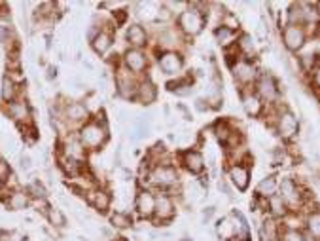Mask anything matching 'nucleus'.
<instances>
[{"label": "nucleus", "mask_w": 320, "mask_h": 241, "mask_svg": "<svg viewBox=\"0 0 320 241\" xmlns=\"http://www.w3.org/2000/svg\"><path fill=\"white\" fill-rule=\"evenodd\" d=\"M108 137H110L108 122H97L95 118H89V122H85L78 131V139L87 152L100 150L106 144Z\"/></svg>", "instance_id": "obj_1"}, {"label": "nucleus", "mask_w": 320, "mask_h": 241, "mask_svg": "<svg viewBox=\"0 0 320 241\" xmlns=\"http://www.w3.org/2000/svg\"><path fill=\"white\" fill-rule=\"evenodd\" d=\"M277 194L284 200V203H286L288 209H290V213L301 211V209L307 205V201L311 200L309 190H305L295 179H290V177L279 179V192H277Z\"/></svg>", "instance_id": "obj_2"}, {"label": "nucleus", "mask_w": 320, "mask_h": 241, "mask_svg": "<svg viewBox=\"0 0 320 241\" xmlns=\"http://www.w3.org/2000/svg\"><path fill=\"white\" fill-rule=\"evenodd\" d=\"M205 21H206V17L203 16V12L199 8H195L193 2H188V10L176 19V29H178L182 33V36L188 40V38H193V36H197V34L203 31Z\"/></svg>", "instance_id": "obj_3"}, {"label": "nucleus", "mask_w": 320, "mask_h": 241, "mask_svg": "<svg viewBox=\"0 0 320 241\" xmlns=\"http://www.w3.org/2000/svg\"><path fill=\"white\" fill-rule=\"evenodd\" d=\"M142 78L133 74L129 68L123 65H118L114 70V84L118 95L125 101H137V92H139V84Z\"/></svg>", "instance_id": "obj_4"}, {"label": "nucleus", "mask_w": 320, "mask_h": 241, "mask_svg": "<svg viewBox=\"0 0 320 241\" xmlns=\"http://www.w3.org/2000/svg\"><path fill=\"white\" fill-rule=\"evenodd\" d=\"M254 92L256 95L263 101L265 107H275L279 105V95H280V88L277 80L273 78V74L269 72H260L258 80L254 84Z\"/></svg>", "instance_id": "obj_5"}, {"label": "nucleus", "mask_w": 320, "mask_h": 241, "mask_svg": "<svg viewBox=\"0 0 320 241\" xmlns=\"http://www.w3.org/2000/svg\"><path fill=\"white\" fill-rule=\"evenodd\" d=\"M273 129L284 141H292L295 135L299 133V122H297V118H295V114L292 110H288L286 107L279 105V108H277V120H275Z\"/></svg>", "instance_id": "obj_6"}, {"label": "nucleus", "mask_w": 320, "mask_h": 241, "mask_svg": "<svg viewBox=\"0 0 320 241\" xmlns=\"http://www.w3.org/2000/svg\"><path fill=\"white\" fill-rule=\"evenodd\" d=\"M122 65L129 68L133 74H137L139 78H146L148 67H150V53L144 50L127 48L122 55Z\"/></svg>", "instance_id": "obj_7"}, {"label": "nucleus", "mask_w": 320, "mask_h": 241, "mask_svg": "<svg viewBox=\"0 0 320 241\" xmlns=\"http://www.w3.org/2000/svg\"><path fill=\"white\" fill-rule=\"evenodd\" d=\"M61 122H65L68 127H76L80 131L85 122H89V110L80 101H68L63 105V114L59 118Z\"/></svg>", "instance_id": "obj_8"}, {"label": "nucleus", "mask_w": 320, "mask_h": 241, "mask_svg": "<svg viewBox=\"0 0 320 241\" xmlns=\"http://www.w3.org/2000/svg\"><path fill=\"white\" fill-rule=\"evenodd\" d=\"M176 216V203L171 196H167L163 192H156V213L152 222L154 226H167L174 220Z\"/></svg>", "instance_id": "obj_9"}, {"label": "nucleus", "mask_w": 320, "mask_h": 241, "mask_svg": "<svg viewBox=\"0 0 320 241\" xmlns=\"http://www.w3.org/2000/svg\"><path fill=\"white\" fill-rule=\"evenodd\" d=\"M231 72H233V78L235 82L241 86V90H246V88H254L256 80H258V68L252 61H246V59H239L237 63L231 65Z\"/></svg>", "instance_id": "obj_10"}, {"label": "nucleus", "mask_w": 320, "mask_h": 241, "mask_svg": "<svg viewBox=\"0 0 320 241\" xmlns=\"http://www.w3.org/2000/svg\"><path fill=\"white\" fill-rule=\"evenodd\" d=\"M157 67L165 76H180L184 68V55L180 51H159Z\"/></svg>", "instance_id": "obj_11"}, {"label": "nucleus", "mask_w": 320, "mask_h": 241, "mask_svg": "<svg viewBox=\"0 0 320 241\" xmlns=\"http://www.w3.org/2000/svg\"><path fill=\"white\" fill-rule=\"evenodd\" d=\"M135 211L142 220H152L156 213V192L150 188H140L135 196Z\"/></svg>", "instance_id": "obj_12"}, {"label": "nucleus", "mask_w": 320, "mask_h": 241, "mask_svg": "<svg viewBox=\"0 0 320 241\" xmlns=\"http://www.w3.org/2000/svg\"><path fill=\"white\" fill-rule=\"evenodd\" d=\"M280 36H282V44L290 51H299L305 46L307 38H309L303 27H294V25L280 27Z\"/></svg>", "instance_id": "obj_13"}, {"label": "nucleus", "mask_w": 320, "mask_h": 241, "mask_svg": "<svg viewBox=\"0 0 320 241\" xmlns=\"http://www.w3.org/2000/svg\"><path fill=\"white\" fill-rule=\"evenodd\" d=\"M180 156V166L189 175H203L205 173V158L197 148H188L178 154Z\"/></svg>", "instance_id": "obj_14"}, {"label": "nucleus", "mask_w": 320, "mask_h": 241, "mask_svg": "<svg viewBox=\"0 0 320 241\" xmlns=\"http://www.w3.org/2000/svg\"><path fill=\"white\" fill-rule=\"evenodd\" d=\"M85 201H87L97 213L106 215L110 205H112V196H110V192H108L106 188L95 186V188L87 190V194H85Z\"/></svg>", "instance_id": "obj_15"}, {"label": "nucleus", "mask_w": 320, "mask_h": 241, "mask_svg": "<svg viewBox=\"0 0 320 241\" xmlns=\"http://www.w3.org/2000/svg\"><path fill=\"white\" fill-rule=\"evenodd\" d=\"M4 114L8 118H12L17 124V127H19V125L33 124V122H31V107H29V103L23 99L8 103V105L4 107Z\"/></svg>", "instance_id": "obj_16"}, {"label": "nucleus", "mask_w": 320, "mask_h": 241, "mask_svg": "<svg viewBox=\"0 0 320 241\" xmlns=\"http://www.w3.org/2000/svg\"><path fill=\"white\" fill-rule=\"evenodd\" d=\"M241 101H243V108L245 112L250 118H258L262 116V112L265 110V105L263 101L256 95V92L252 88H246V90H241Z\"/></svg>", "instance_id": "obj_17"}, {"label": "nucleus", "mask_w": 320, "mask_h": 241, "mask_svg": "<svg viewBox=\"0 0 320 241\" xmlns=\"http://www.w3.org/2000/svg\"><path fill=\"white\" fill-rule=\"evenodd\" d=\"M125 40L129 44V48H135V50H144L150 46V34L140 23H135V25L127 27V33H125Z\"/></svg>", "instance_id": "obj_18"}, {"label": "nucleus", "mask_w": 320, "mask_h": 241, "mask_svg": "<svg viewBox=\"0 0 320 241\" xmlns=\"http://www.w3.org/2000/svg\"><path fill=\"white\" fill-rule=\"evenodd\" d=\"M228 181H230L237 190H246L250 184V167L243 164H233L228 169Z\"/></svg>", "instance_id": "obj_19"}, {"label": "nucleus", "mask_w": 320, "mask_h": 241, "mask_svg": "<svg viewBox=\"0 0 320 241\" xmlns=\"http://www.w3.org/2000/svg\"><path fill=\"white\" fill-rule=\"evenodd\" d=\"M33 198L29 196L27 190H21V188H14V190H8L6 198H4V203L10 211H21V209H27L31 205Z\"/></svg>", "instance_id": "obj_20"}, {"label": "nucleus", "mask_w": 320, "mask_h": 241, "mask_svg": "<svg viewBox=\"0 0 320 241\" xmlns=\"http://www.w3.org/2000/svg\"><path fill=\"white\" fill-rule=\"evenodd\" d=\"M280 232H282V226L279 224V220L265 215L258 230L260 241H280Z\"/></svg>", "instance_id": "obj_21"}, {"label": "nucleus", "mask_w": 320, "mask_h": 241, "mask_svg": "<svg viewBox=\"0 0 320 241\" xmlns=\"http://www.w3.org/2000/svg\"><path fill=\"white\" fill-rule=\"evenodd\" d=\"M57 166L66 177H72V179H78L83 171V162H78V159L66 156L65 152H61V150L57 152Z\"/></svg>", "instance_id": "obj_22"}, {"label": "nucleus", "mask_w": 320, "mask_h": 241, "mask_svg": "<svg viewBox=\"0 0 320 241\" xmlns=\"http://www.w3.org/2000/svg\"><path fill=\"white\" fill-rule=\"evenodd\" d=\"M157 99V86L150 78H142L139 84V92H137V101L144 107H150Z\"/></svg>", "instance_id": "obj_23"}, {"label": "nucleus", "mask_w": 320, "mask_h": 241, "mask_svg": "<svg viewBox=\"0 0 320 241\" xmlns=\"http://www.w3.org/2000/svg\"><path fill=\"white\" fill-rule=\"evenodd\" d=\"M19 92H21V86L14 82L8 74L2 78V82H0V99L4 101L6 105L19 99Z\"/></svg>", "instance_id": "obj_24"}, {"label": "nucleus", "mask_w": 320, "mask_h": 241, "mask_svg": "<svg viewBox=\"0 0 320 241\" xmlns=\"http://www.w3.org/2000/svg\"><path fill=\"white\" fill-rule=\"evenodd\" d=\"M277 192H279V177H275V175L263 177L262 181L258 183V186H256V196L267 198V200L271 196H275Z\"/></svg>", "instance_id": "obj_25"}, {"label": "nucleus", "mask_w": 320, "mask_h": 241, "mask_svg": "<svg viewBox=\"0 0 320 241\" xmlns=\"http://www.w3.org/2000/svg\"><path fill=\"white\" fill-rule=\"evenodd\" d=\"M114 44V33H108V31H100L98 36L91 42V48L97 55H106L108 50L112 48Z\"/></svg>", "instance_id": "obj_26"}, {"label": "nucleus", "mask_w": 320, "mask_h": 241, "mask_svg": "<svg viewBox=\"0 0 320 241\" xmlns=\"http://www.w3.org/2000/svg\"><path fill=\"white\" fill-rule=\"evenodd\" d=\"M303 230L312 237V241H320V209H314L305 216Z\"/></svg>", "instance_id": "obj_27"}, {"label": "nucleus", "mask_w": 320, "mask_h": 241, "mask_svg": "<svg viewBox=\"0 0 320 241\" xmlns=\"http://www.w3.org/2000/svg\"><path fill=\"white\" fill-rule=\"evenodd\" d=\"M237 48H239V53H241V57L246 59V61H252L256 57V46H254V40H252V36L250 34H239L237 38Z\"/></svg>", "instance_id": "obj_28"}, {"label": "nucleus", "mask_w": 320, "mask_h": 241, "mask_svg": "<svg viewBox=\"0 0 320 241\" xmlns=\"http://www.w3.org/2000/svg\"><path fill=\"white\" fill-rule=\"evenodd\" d=\"M233 129H235V127H233V125H231L228 120H216V122H214V125H212L214 137H216V139H218V142H220V144H224V146H226V142L230 141Z\"/></svg>", "instance_id": "obj_29"}, {"label": "nucleus", "mask_w": 320, "mask_h": 241, "mask_svg": "<svg viewBox=\"0 0 320 241\" xmlns=\"http://www.w3.org/2000/svg\"><path fill=\"white\" fill-rule=\"evenodd\" d=\"M290 215V209H288V205L284 203V200L280 198L279 194H275V196H271L269 198V216H273V218H286V216Z\"/></svg>", "instance_id": "obj_30"}, {"label": "nucleus", "mask_w": 320, "mask_h": 241, "mask_svg": "<svg viewBox=\"0 0 320 241\" xmlns=\"http://www.w3.org/2000/svg\"><path fill=\"white\" fill-rule=\"evenodd\" d=\"M214 38H216V42L226 50V48H230L233 44H237L239 34L230 31V29H226V27H218V29L214 31Z\"/></svg>", "instance_id": "obj_31"}, {"label": "nucleus", "mask_w": 320, "mask_h": 241, "mask_svg": "<svg viewBox=\"0 0 320 241\" xmlns=\"http://www.w3.org/2000/svg\"><path fill=\"white\" fill-rule=\"evenodd\" d=\"M110 224L114 230H127V228H131L135 224V220H133V215L129 213H125V211H116L110 215Z\"/></svg>", "instance_id": "obj_32"}, {"label": "nucleus", "mask_w": 320, "mask_h": 241, "mask_svg": "<svg viewBox=\"0 0 320 241\" xmlns=\"http://www.w3.org/2000/svg\"><path fill=\"white\" fill-rule=\"evenodd\" d=\"M216 232H218V237L224 239V241H231L233 237H235V228H233V222H231L230 215L224 216L222 220H218Z\"/></svg>", "instance_id": "obj_33"}, {"label": "nucleus", "mask_w": 320, "mask_h": 241, "mask_svg": "<svg viewBox=\"0 0 320 241\" xmlns=\"http://www.w3.org/2000/svg\"><path fill=\"white\" fill-rule=\"evenodd\" d=\"M46 216H48L49 224L53 226V228H65L66 226V216L59 207H49Z\"/></svg>", "instance_id": "obj_34"}, {"label": "nucleus", "mask_w": 320, "mask_h": 241, "mask_svg": "<svg viewBox=\"0 0 320 241\" xmlns=\"http://www.w3.org/2000/svg\"><path fill=\"white\" fill-rule=\"evenodd\" d=\"M299 67L303 68V72L311 74L314 68L318 67V55L316 53H305L299 57Z\"/></svg>", "instance_id": "obj_35"}, {"label": "nucleus", "mask_w": 320, "mask_h": 241, "mask_svg": "<svg viewBox=\"0 0 320 241\" xmlns=\"http://www.w3.org/2000/svg\"><path fill=\"white\" fill-rule=\"evenodd\" d=\"M220 27H226V29H230L233 33H239L241 23H239L237 16H235L233 12H224V14H222V19H220Z\"/></svg>", "instance_id": "obj_36"}, {"label": "nucleus", "mask_w": 320, "mask_h": 241, "mask_svg": "<svg viewBox=\"0 0 320 241\" xmlns=\"http://www.w3.org/2000/svg\"><path fill=\"white\" fill-rule=\"evenodd\" d=\"M27 192H29V196H31L33 200H46V198H48V190L44 188V184H42L38 179L31 183V186L27 188Z\"/></svg>", "instance_id": "obj_37"}, {"label": "nucleus", "mask_w": 320, "mask_h": 241, "mask_svg": "<svg viewBox=\"0 0 320 241\" xmlns=\"http://www.w3.org/2000/svg\"><path fill=\"white\" fill-rule=\"evenodd\" d=\"M21 133H23V139L27 144H34L38 141V131H36V125L34 124H27V125H19Z\"/></svg>", "instance_id": "obj_38"}, {"label": "nucleus", "mask_w": 320, "mask_h": 241, "mask_svg": "<svg viewBox=\"0 0 320 241\" xmlns=\"http://www.w3.org/2000/svg\"><path fill=\"white\" fill-rule=\"evenodd\" d=\"M280 241H305L303 230H284V228H282Z\"/></svg>", "instance_id": "obj_39"}, {"label": "nucleus", "mask_w": 320, "mask_h": 241, "mask_svg": "<svg viewBox=\"0 0 320 241\" xmlns=\"http://www.w3.org/2000/svg\"><path fill=\"white\" fill-rule=\"evenodd\" d=\"M10 177H12V169H10V164L6 159H0V181H8Z\"/></svg>", "instance_id": "obj_40"}, {"label": "nucleus", "mask_w": 320, "mask_h": 241, "mask_svg": "<svg viewBox=\"0 0 320 241\" xmlns=\"http://www.w3.org/2000/svg\"><path fill=\"white\" fill-rule=\"evenodd\" d=\"M311 84H312V88L316 90V93L320 95V67H316L314 70H312L311 74Z\"/></svg>", "instance_id": "obj_41"}, {"label": "nucleus", "mask_w": 320, "mask_h": 241, "mask_svg": "<svg viewBox=\"0 0 320 241\" xmlns=\"http://www.w3.org/2000/svg\"><path fill=\"white\" fill-rule=\"evenodd\" d=\"M125 19H127V12H125V10H118V12H114L116 29H118V25H123V23H125Z\"/></svg>", "instance_id": "obj_42"}, {"label": "nucleus", "mask_w": 320, "mask_h": 241, "mask_svg": "<svg viewBox=\"0 0 320 241\" xmlns=\"http://www.w3.org/2000/svg\"><path fill=\"white\" fill-rule=\"evenodd\" d=\"M218 188H220L226 196H233V194H231V186H230V181H228V179H222L220 183H218Z\"/></svg>", "instance_id": "obj_43"}, {"label": "nucleus", "mask_w": 320, "mask_h": 241, "mask_svg": "<svg viewBox=\"0 0 320 241\" xmlns=\"http://www.w3.org/2000/svg\"><path fill=\"white\" fill-rule=\"evenodd\" d=\"M214 213H216V207H206L205 211H203V222H205V224L210 222V218L214 216Z\"/></svg>", "instance_id": "obj_44"}, {"label": "nucleus", "mask_w": 320, "mask_h": 241, "mask_svg": "<svg viewBox=\"0 0 320 241\" xmlns=\"http://www.w3.org/2000/svg\"><path fill=\"white\" fill-rule=\"evenodd\" d=\"M19 166H21V169L29 171V169L33 167V164H31V158H29V156H19Z\"/></svg>", "instance_id": "obj_45"}, {"label": "nucleus", "mask_w": 320, "mask_h": 241, "mask_svg": "<svg viewBox=\"0 0 320 241\" xmlns=\"http://www.w3.org/2000/svg\"><path fill=\"white\" fill-rule=\"evenodd\" d=\"M195 108L199 110V112H205V110H208L210 107H208V103H206L205 99H197L195 101Z\"/></svg>", "instance_id": "obj_46"}, {"label": "nucleus", "mask_w": 320, "mask_h": 241, "mask_svg": "<svg viewBox=\"0 0 320 241\" xmlns=\"http://www.w3.org/2000/svg\"><path fill=\"white\" fill-rule=\"evenodd\" d=\"M176 108H178L182 114H184V118H186V120H191V114H189V110H188V107H186V105L178 103V105H176Z\"/></svg>", "instance_id": "obj_47"}, {"label": "nucleus", "mask_w": 320, "mask_h": 241, "mask_svg": "<svg viewBox=\"0 0 320 241\" xmlns=\"http://www.w3.org/2000/svg\"><path fill=\"white\" fill-rule=\"evenodd\" d=\"M48 80H53V78H55V76H57V68L55 67H48Z\"/></svg>", "instance_id": "obj_48"}, {"label": "nucleus", "mask_w": 320, "mask_h": 241, "mask_svg": "<svg viewBox=\"0 0 320 241\" xmlns=\"http://www.w3.org/2000/svg\"><path fill=\"white\" fill-rule=\"evenodd\" d=\"M100 232L104 233V235H106V237H112V239H114V233H112V230H110V228H102V230H100Z\"/></svg>", "instance_id": "obj_49"}, {"label": "nucleus", "mask_w": 320, "mask_h": 241, "mask_svg": "<svg viewBox=\"0 0 320 241\" xmlns=\"http://www.w3.org/2000/svg\"><path fill=\"white\" fill-rule=\"evenodd\" d=\"M314 36H316V38L320 40V23H318V29H316V34H314Z\"/></svg>", "instance_id": "obj_50"}, {"label": "nucleus", "mask_w": 320, "mask_h": 241, "mask_svg": "<svg viewBox=\"0 0 320 241\" xmlns=\"http://www.w3.org/2000/svg\"><path fill=\"white\" fill-rule=\"evenodd\" d=\"M114 239H116V241H127L125 237H114Z\"/></svg>", "instance_id": "obj_51"}, {"label": "nucleus", "mask_w": 320, "mask_h": 241, "mask_svg": "<svg viewBox=\"0 0 320 241\" xmlns=\"http://www.w3.org/2000/svg\"><path fill=\"white\" fill-rule=\"evenodd\" d=\"M318 101H320V95H318Z\"/></svg>", "instance_id": "obj_52"}]
</instances>
